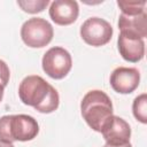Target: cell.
<instances>
[{
    "instance_id": "6da1fadb",
    "label": "cell",
    "mask_w": 147,
    "mask_h": 147,
    "mask_svg": "<svg viewBox=\"0 0 147 147\" xmlns=\"http://www.w3.org/2000/svg\"><path fill=\"white\" fill-rule=\"evenodd\" d=\"M18 96L24 105L31 106L42 114L53 113L60 103L57 91L38 75L28 76L21 82Z\"/></svg>"
},
{
    "instance_id": "7a4b0ae2",
    "label": "cell",
    "mask_w": 147,
    "mask_h": 147,
    "mask_svg": "<svg viewBox=\"0 0 147 147\" xmlns=\"http://www.w3.org/2000/svg\"><path fill=\"white\" fill-rule=\"evenodd\" d=\"M80 113L92 130L101 132L106 122L114 115L111 100L103 91H88L80 102Z\"/></svg>"
},
{
    "instance_id": "3957f363",
    "label": "cell",
    "mask_w": 147,
    "mask_h": 147,
    "mask_svg": "<svg viewBox=\"0 0 147 147\" xmlns=\"http://www.w3.org/2000/svg\"><path fill=\"white\" fill-rule=\"evenodd\" d=\"M39 125L37 121L24 114L5 115L0 118V140L7 142L30 141L37 137Z\"/></svg>"
},
{
    "instance_id": "277c9868",
    "label": "cell",
    "mask_w": 147,
    "mask_h": 147,
    "mask_svg": "<svg viewBox=\"0 0 147 147\" xmlns=\"http://www.w3.org/2000/svg\"><path fill=\"white\" fill-rule=\"evenodd\" d=\"M54 36L52 24L41 17H32L25 21L21 28L23 42L32 48H41L48 45Z\"/></svg>"
},
{
    "instance_id": "5b68a950",
    "label": "cell",
    "mask_w": 147,
    "mask_h": 147,
    "mask_svg": "<svg viewBox=\"0 0 147 147\" xmlns=\"http://www.w3.org/2000/svg\"><path fill=\"white\" fill-rule=\"evenodd\" d=\"M42 70L53 79L64 78L72 67L70 53L63 47H52L42 56Z\"/></svg>"
},
{
    "instance_id": "8992f818",
    "label": "cell",
    "mask_w": 147,
    "mask_h": 147,
    "mask_svg": "<svg viewBox=\"0 0 147 147\" xmlns=\"http://www.w3.org/2000/svg\"><path fill=\"white\" fill-rule=\"evenodd\" d=\"M82 39L91 46L99 47L108 44L113 37V26L100 17H90L80 26Z\"/></svg>"
},
{
    "instance_id": "52a82bcc",
    "label": "cell",
    "mask_w": 147,
    "mask_h": 147,
    "mask_svg": "<svg viewBox=\"0 0 147 147\" xmlns=\"http://www.w3.org/2000/svg\"><path fill=\"white\" fill-rule=\"evenodd\" d=\"M106 146H121L130 142L131 127L122 117L113 115L101 130Z\"/></svg>"
},
{
    "instance_id": "ba28073f",
    "label": "cell",
    "mask_w": 147,
    "mask_h": 147,
    "mask_svg": "<svg viewBox=\"0 0 147 147\" xmlns=\"http://www.w3.org/2000/svg\"><path fill=\"white\" fill-rule=\"evenodd\" d=\"M109 83L115 92L119 94H130L139 86L140 72L137 68L118 67L111 72Z\"/></svg>"
},
{
    "instance_id": "9c48e42d",
    "label": "cell",
    "mask_w": 147,
    "mask_h": 147,
    "mask_svg": "<svg viewBox=\"0 0 147 147\" xmlns=\"http://www.w3.org/2000/svg\"><path fill=\"white\" fill-rule=\"evenodd\" d=\"M118 52L121 56L127 62H139L145 56L144 39L127 32H121L117 39Z\"/></svg>"
},
{
    "instance_id": "30bf717a",
    "label": "cell",
    "mask_w": 147,
    "mask_h": 147,
    "mask_svg": "<svg viewBox=\"0 0 147 147\" xmlns=\"http://www.w3.org/2000/svg\"><path fill=\"white\" fill-rule=\"evenodd\" d=\"M79 14V7L75 0H55L49 7V17L57 25L72 24Z\"/></svg>"
},
{
    "instance_id": "8fae6325",
    "label": "cell",
    "mask_w": 147,
    "mask_h": 147,
    "mask_svg": "<svg viewBox=\"0 0 147 147\" xmlns=\"http://www.w3.org/2000/svg\"><path fill=\"white\" fill-rule=\"evenodd\" d=\"M118 28L121 32H127L141 39L147 37V14L146 11L138 15L121 14L118 18Z\"/></svg>"
},
{
    "instance_id": "7c38bea8",
    "label": "cell",
    "mask_w": 147,
    "mask_h": 147,
    "mask_svg": "<svg viewBox=\"0 0 147 147\" xmlns=\"http://www.w3.org/2000/svg\"><path fill=\"white\" fill-rule=\"evenodd\" d=\"M132 111L137 121H139L142 124L147 123V94L146 93L138 95L133 100Z\"/></svg>"
},
{
    "instance_id": "4fadbf2b",
    "label": "cell",
    "mask_w": 147,
    "mask_h": 147,
    "mask_svg": "<svg viewBox=\"0 0 147 147\" xmlns=\"http://www.w3.org/2000/svg\"><path fill=\"white\" fill-rule=\"evenodd\" d=\"M118 7L122 10V14L124 15H138L141 14L145 10L146 7V1H124V0H118L117 1Z\"/></svg>"
},
{
    "instance_id": "5bb4252c",
    "label": "cell",
    "mask_w": 147,
    "mask_h": 147,
    "mask_svg": "<svg viewBox=\"0 0 147 147\" xmlns=\"http://www.w3.org/2000/svg\"><path fill=\"white\" fill-rule=\"evenodd\" d=\"M49 1L48 0H18L17 5L29 14H37L42 11L47 6Z\"/></svg>"
},
{
    "instance_id": "9a60e30c",
    "label": "cell",
    "mask_w": 147,
    "mask_h": 147,
    "mask_svg": "<svg viewBox=\"0 0 147 147\" xmlns=\"http://www.w3.org/2000/svg\"><path fill=\"white\" fill-rule=\"evenodd\" d=\"M9 77H10V71L7 63L0 60V84L6 87L9 82Z\"/></svg>"
},
{
    "instance_id": "2e32d148",
    "label": "cell",
    "mask_w": 147,
    "mask_h": 147,
    "mask_svg": "<svg viewBox=\"0 0 147 147\" xmlns=\"http://www.w3.org/2000/svg\"><path fill=\"white\" fill-rule=\"evenodd\" d=\"M0 147H15V146L11 142H7V141L0 140Z\"/></svg>"
},
{
    "instance_id": "e0dca14e",
    "label": "cell",
    "mask_w": 147,
    "mask_h": 147,
    "mask_svg": "<svg viewBox=\"0 0 147 147\" xmlns=\"http://www.w3.org/2000/svg\"><path fill=\"white\" fill-rule=\"evenodd\" d=\"M3 91H5V86L0 84V102H1V100L3 98Z\"/></svg>"
},
{
    "instance_id": "ac0fdd59",
    "label": "cell",
    "mask_w": 147,
    "mask_h": 147,
    "mask_svg": "<svg viewBox=\"0 0 147 147\" xmlns=\"http://www.w3.org/2000/svg\"><path fill=\"white\" fill-rule=\"evenodd\" d=\"M106 147H132V145L129 142V144H125V145H121V146H106Z\"/></svg>"
},
{
    "instance_id": "d6986e66",
    "label": "cell",
    "mask_w": 147,
    "mask_h": 147,
    "mask_svg": "<svg viewBox=\"0 0 147 147\" xmlns=\"http://www.w3.org/2000/svg\"><path fill=\"white\" fill-rule=\"evenodd\" d=\"M105 147H106V146H105Z\"/></svg>"
}]
</instances>
